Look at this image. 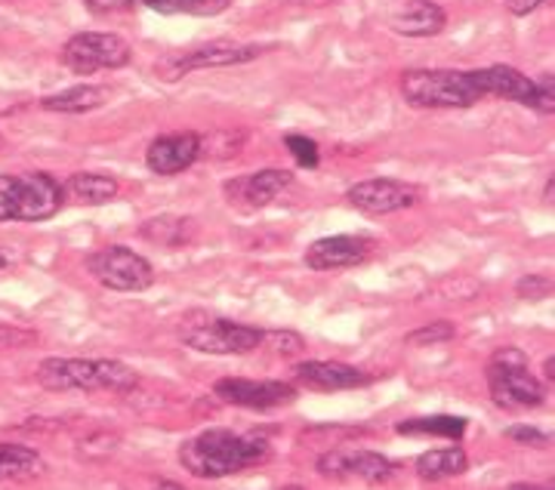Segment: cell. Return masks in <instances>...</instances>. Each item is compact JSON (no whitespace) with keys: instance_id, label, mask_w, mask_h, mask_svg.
<instances>
[{"instance_id":"cell-1","label":"cell","mask_w":555,"mask_h":490,"mask_svg":"<svg viewBox=\"0 0 555 490\" xmlns=\"http://www.w3.org/2000/svg\"><path fill=\"white\" fill-rule=\"evenodd\" d=\"M272 444L259 435H238L232 429H207L179 448V463L195 478H229L266 463Z\"/></svg>"},{"instance_id":"cell-2","label":"cell","mask_w":555,"mask_h":490,"mask_svg":"<svg viewBox=\"0 0 555 490\" xmlns=\"http://www.w3.org/2000/svg\"><path fill=\"white\" fill-rule=\"evenodd\" d=\"M38 383L50 392H133L139 376L112 358H47L38 364Z\"/></svg>"},{"instance_id":"cell-3","label":"cell","mask_w":555,"mask_h":490,"mask_svg":"<svg viewBox=\"0 0 555 490\" xmlns=\"http://www.w3.org/2000/svg\"><path fill=\"white\" fill-rule=\"evenodd\" d=\"M401 96L416 108H469L485 99V87L478 68H411L401 75Z\"/></svg>"},{"instance_id":"cell-4","label":"cell","mask_w":555,"mask_h":490,"mask_svg":"<svg viewBox=\"0 0 555 490\" xmlns=\"http://www.w3.org/2000/svg\"><path fill=\"white\" fill-rule=\"evenodd\" d=\"M177 336L182 346L204 354H247L262 346L266 331L210 312H189L179 321Z\"/></svg>"},{"instance_id":"cell-5","label":"cell","mask_w":555,"mask_h":490,"mask_svg":"<svg viewBox=\"0 0 555 490\" xmlns=\"http://www.w3.org/2000/svg\"><path fill=\"white\" fill-rule=\"evenodd\" d=\"M62 185L50 173L0 177V222H43L62 210Z\"/></svg>"},{"instance_id":"cell-6","label":"cell","mask_w":555,"mask_h":490,"mask_svg":"<svg viewBox=\"0 0 555 490\" xmlns=\"http://www.w3.org/2000/svg\"><path fill=\"white\" fill-rule=\"evenodd\" d=\"M488 389L496 408L503 411H521V408H537L543 404V386L534 373L528 371V358L513 346H503L491 354L488 361Z\"/></svg>"},{"instance_id":"cell-7","label":"cell","mask_w":555,"mask_h":490,"mask_svg":"<svg viewBox=\"0 0 555 490\" xmlns=\"http://www.w3.org/2000/svg\"><path fill=\"white\" fill-rule=\"evenodd\" d=\"M262 53H269V47L262 43H238V40H210V43H198L192 50H177L167 53L164 60L155 65V75L160 80H179L189 72L198 68H229V65H244V62L259 60Z\"/></svg>"},{"instance_id":"cell-8","label":"cell","mask_w":555,"mask_h":490,"mask_svg":"<svg viewBox=\"0 0 555 490\" xmlns=\"http://www.w3.org/2000/svg\"><path fill=\"white\" fill-rule=\"evenodd\" d=\"M87 272L96 278L102 287L120 291V294H139L155 284L152 262L124 244H112L87 256Z\"/></svg>"},{"instance_id":"cell-9","label":"cell","mask_w":555,"mask_h":490,"mask_svg":"<svg viewBox=\"0 0 555 490\" xmlns=\"http://www.w3.org/2000/svg\"><path fill=\"white\" fill-rule=\"evenodd\" d=\"M62 62L75 75H93L100 68H124L130 62V43L112 31H80L62 47Z\"/></svg>"},{"instance_id":"cell-10","label":"cell","mask_w":555,"mask_h":490,"mask_svg":"<svg viewBox=\"0 0 555 490\" xmlns=\"http://www.w3.org/2000/svg\"><path fill=\"white\" fill-rule=\"evenodd\" d=\"M214 395L225 404L250 408V411H275V408L297 401V389L291 383H281V379H238V376H229V379H219L214 386Z\"/></svg>"},{"instance_id":"cell-11","label":"cell","mask_w":555,"mask_h":490,"mask_svg":"<svg viewBox=\"0 0 555 490\" xmlns=\"http://www.w3.org/2000/svg\"><path fill=\"white\" fill-rule=\"evenodd\" d=\"M318 472L324 478H334V481H346V478H356L364 485H383L396 475V463L386 460L377 451H327L318 460Z\"/></svg>"},{"instance_id":"cell-12","label":"cell","mask_w":555,"mask_h":490,"mask_svg":"<svg viewBox=\"0 0 555 490\" xmlns=\"http://www.w3.org/2000/svg\"><path fill=\"white\" fill-rule=\"evenodd\" d=\"M346 197L361 214L386 216L414 207L416 197H420V189L411 185V182H398V179H367V182L352 185Z\"/></svg>"},{"instance_id":"cell-13","label":"cell","mask_w":555,"mask_h":490,"mask_svg":"<svg viewBox=\"0 0 555 490\" xmlns=\"http://www.w3.org/2000/svg\"><path fill=\"white\" fill-rule=\"evenodd\" d=\"M374 250V241L364 235H331L309 244L306 266L312 272H334V269H352L361 266Z\"/></svg>"},{"instance_id":"cell-14","label":"cell","mask_w":555,"mask_h":490,"mask_svg":"<svg viewBox=\"0 0 555 490\" xmlns=\"http://www.w3.org/2000/svg\"><path fill=\"white\" fill-rule=\"evenodd\" d=\"M291 182H294V177L287 170L269 167V170H257L250 177H238L232 179V182H225V195L241 210H259V207L272 204Z\"/></svg>"},{"instance_id":"cell-15","label":"cell","mask_w":555,"mask_h":490,"mask_svg":"<svg viewBox=\"0 0 555 490\" xmlns=\"http://www.w3.org/2000/svg\"><path fill=\"white\" fill-rule=\"evenodd\" d=\"M195 160H198V133H167L155 139L145 152L149 170L158 177H177Z\"/></svg>"},{"instance_id":"cell-16","label":"cell","mask_w":555,"mask_h":490,"mask_svg":"<svg viewBox=\"0 0 555 490\" xmlns=\"http://www.w3.org/2000/svg\"><path fill=\"white\" fill-rule=\"evenodd\" d=\"M294 376L299 386L315 389V392H343V389H361L371 383L367 373L352 364H339V361H302Z\"/></svg>"},{"instance_id":"cell-17","label":"cell","mask_w":555,"mask_h":490,"mask_svg":"<svg viewBox=\"0 0 555 490\" xmlns=\"http://www.w3.org/2000/svg\"><path fill=\"white\" fill-rule=\"evenodd\" d=\"M485 96H500L506 102H518L525 108H540V93H537V80L521 75L518 68L509 65H491V68H478Z\"/></svg>"},{"instance_id":"cell-18","label":"cell","mask_w":555,"mask_h":490,"mask_svg":"<svg viewBox=\"0 0 555 490\" xmlns=\"http://www.w3.org/2000/svg\"><path fill=\"white\" fill-rule=\"evenodd\" d=\"M389 25L396 35H404V38H436L448 25V13L433 0H404L392 13Z\"/></svg>"},{"instance_id":"cell-19","label":"cell","mask_w":555,"mask_h":490,"mask_svg":"<svg viewBox=\"0 0 555 490\" xmlns=\"http://www.w3.org/2000/svg\"><path fill=\"white\" fill-rule=\"evenodd\" d=\"M112 96L108 87H96V83H78V87H68L56 96L40 99V108L43 112H53V115H87V112H96Z\"/></svg>"},{"instance_id":"cell-20","label":"cell","mask_w":555,"mask_h":490,"mask_svg":"<svg viewBox=\"0 0 555 490\" xmlns=\"http://www.w3.org/2000/svg\"><path fill=\"white\" fill-rule=\"evenodd\" d=\"M118 179L108 177V173H87V170H80V173H72V177L65 179L62 195H68L78 204H108V201L118 197Z\"/></svg>"},{"instance_id":"cell-21","label":"cell","mask_w":555,"mask_h":490,"mask_svg":"<svg viewBox=\"0 0 555 490\" xmlns=\"http://www.w3.org/2000/svg\"><path fill=\"white\" fill-rule=\"evenodd\" d=\"M416 475L423 481H444V478H456L469 469V456L463 448H438V451H426L416 456Z\"/></svg>"},{"instance_id":"cell-22","label":"cell","mask_w":555,"mask_h":490,"mask_svg":"<svg viewBox=\"0 0 555 490\" xmlns=\"http://www.w3.org/2000/svg\"><path fill=\"white\" fill-rule=\"evenodd\" d=\"M139 232H142L145 241H152V244L173 247L177 250V247H185L195 237V219H185V216H155Z\"/></svg>"},{"instance_id":"cell-23","label":"cell","mask_w":555,"mask_h":490,"mask_svg":"<svg viewBox=\"0 0 555 490\" xmlns=\"http://www.w3.org/2000/svg\"><path fill=\"white\" fill-rule=\"evenodd\" d=\"M43 472V460L38 451L25 448V444H10L0 441V485L3 481H25Z\"/></svg>"},{"instance_id":"cell-24","label":"cell","mask_w":555,"mask_h":490,"mask_svg":"<svg viewBox=\"0 0 555 490\" xmlns=\"http://www.w3.org/2000/svg\"><path fill=\"white\" fill-rule=\"evenodd\" d=\"M469 429V423L463 416H416V420H404L398 423V435H436V438H448V441H460Z\"/></svg>"},{"instance_id":"cell-25","label":"cell","mask_w":555,"mask_h":490,"mask_svg":"<svg viewBox=\"0 0 555 490\" xmlns=\"http://www.w3.org/2000/svg\"><path fill=\"white\" fill-rule=\"evenodd\" d=\"M142 7L173 16V13H189V16H219L222 10H229L232 0H137Z\"/></svg>"},{"instance_id":"cell-26","label":"cell","mask_w":555,"mask_h":490,"mask_svg":"<svg viewBox=\"0 0 555 490\" xmlns=\"http://www.w3.org/2000/svg\"><path fill=\"white\" fill-rule=\"evenodd\" d=\"M244 145V133L238 130H214V133H204L198 137V160L201 157H210V160H229L235 157Z\"/></svg>"},{"instance_id":"cell-27","label":"cell","mask_w":555,"mask_h":490,"mask_svg":"<svg viewBox=\"0 0 555 490\" xmlns=\"http://www.w3.org/2000/svg\"><path fill=\"white\" fill-rule=\"evenodd\" d=\"M438 294L451 302H466V299H476L481 294V281L469 275H448L438 284Z\"/></svg>"},{"instance_id":"cell-28","label":"cell","mask_w":555,"mask_h":490,"mask_svg":"<svg viewBox=\"0 0 555 490\" xmlns=\"http://www.w3.org/2000/svg\"><path fill=\"white\" fill-rule=\"evenodd\" d=\"M454 324H448V321H433V324H426V327H420V331H411V334L404 336V343H408V346H438V343L454 339Z\"/></svg>"},{"instance_id":"cell-29","label":"cell","mask_w":555,"mask_h":490,"mask_svg":"<svg viewBox=\"0 0 555 490\" xmlns=\"http://www.w3.org/2000/svg\"><path fill=\"white\" fill-rule=\"evenodd\" d=\"M284 145H287V152L294 155V160H297L302 170H315L318 164H321L318 145L309 137H299V133H294V137H284Z\"/></svg>"},{"instance_id":"cell-30","label":"cell","mask_w":555,"mask_h":490,"mask_svg":"<svg viewBox=\"0 0 555 490\" xmlns=\"http://www.w3.org/2000/svg\"><path fill=\"white\" fill-rule=\"evenodd\" d=\"M262 343H275V352L278 354H299L302 349H306V339L299 334H294V331H275V334H266V339Z\"/></svg>"},{"instance_id":"cell-31","label":"cell","mask_w":555,"mask_h":490,"mask_svg":"<svg viewBox=\"0 0 555 490\" xmlns=\"http://www.w3.org/2000/svg\"><path fill=\"white\" fill-rule=\"evenodd\" d=\"M516 291L521 299H543V296L553 294V281L546 275H525L518 281Z\"/></svg>"},{"instance_id":"cell-32","label":"cell","mask_w":555,"mask_h":490,"mask_svg":"<svg viewBox=\"0 0 555 490\" xmlns=\"http://www.w3.org/2000/svg\"><path fill=\"white\" fill-rule=\"evenodd\" d=\"M506 438L516 441V444H525V448H546L550 444V435L540 429H531V426H509Z\"/></svg>"},{"instance_id":"cell-33","label":"cell","mask_w":555,"mask_h":490,"mask_svg":"<svg viewBox=\"0 0 555 490\" xmlns=\"http://www.w3.org/2000/svg\"><path fill=\"white\" fill-rule=\"evenodd\" d=\"M83 3L93 16H118V13H127L137 0H83Z\"/></svg>"},{"instance_id":"cell-34","label":"cell","mask_w":555,"mask_h":490,"mask_svg":"<svg viewBox=\"0 0 555 490\" xmlns=\"http://www.w3.org/2000/svg\"><path fill=\"white\" fill-rule=\"evenodd\" d=\"M28 343H35V334L31 331H20V327H7V324H0V349H20V346H28Z\"/></svg>"},{"instance_id":"cell-35","label":"cell","mask_w":555,"mask_h":490,"mask_svg":"<svg viewBox=\"0 0 555 490\" xmlns=\"http://www.w3.org/2000/svg\"><path fill=\"white\" fill-rule=\"evenodd\" d=\"M537 93H540V108H537V112H543V115H553L555 112V78L553 75H543V78L537 80Z\"/></svg>"},{"instance_id":"cell-36","label":"cell","mask_w":555,"mask_h":490,"mask_svg":"<svg viewBox=\"0 0 555 490\" xmlns=\"http://www.w3.org/2000/svg\"><path fill=\"white\" fill-rule=\"evenodd\" d=\"M540 3H546V0H506L513 16H528V13H534Z\"/></svg>"},{"instance_id":"cell-37","label":"cell","mask_w":555,"mask_h":490,"mask_svg":"<svg viewBox=\"0 0 555 490\" xmlns=\"http://www.w3.org/2000/svg\"><path fill=\"white\" fill-rule=\"evenodd\" d=\"M16 269V254H10L7 247H0V278L10 275Z\"/></svg>"},{"instance_id":"cell-38","label":"cell","mask_w":555,"mask_h":490,"mask_svg":"<svg viewBox=\"0 0 555 490\" xmlns=\"http://www.w3.org/2000/svg\"><path fill=\"white\" fill-rule=\"evenodd\" d=\"M22 105L20 96H7V93H0V115H10V112H16Z\"/></svg>"},{"instance_id":"cell-39","label":"cell","mask_w":555,"mask_h":490,"mask_svg":"<svg viewBox=\"0 0 555 490\" xmlns=\"http://www.w3.org/2000/svg\"><path fill=\"white\" fill-rule=\"evenodd\" d=\"M149 490H185L182 485H177V481H155Z\"/></svg>"},{"instance_id":"cell-40","label":"cell","mask_w":555,"mask_h":490,"mask_svg":"<svg viewBox=\"0 0 555 490\" xmlns=\"http://www.w3.org/2000/svg\"><path fill=\"white\" fill-rule=\"evenodd\" d=\"M543 373H546V379L553 383V379H555V361H553V358H546V364H543Z\"/></svg>"},{"instance_id":"cell-41","label":"cell","mask_w":555,"mask_h":490,"mask_svg":"<svg viewBox=\"0 0 555 490\" xmlns=\"http://www.w3.org/2000/svg\"><path fill=\"white\" fill-rule=\"evenodd\" d=\"M509 490H546V488H537V485H509Z\"/></svg>"},{"instance_id":"cell-42","label":"cell","mask_w":555,"mask_h":490,"mask_svg":"<svg viewBox=\"0 0 555 490\" xmlns=\"http://www.w3.org/2000/svg\"><path fill=\"white\" fill-rule=\"evenodd\" d=\"M281 490H306V488H297V485H291V488H281Z\"/></svg>"},{"instance_id":"cell-43","label":"cell","mask_w":555,"mask_h":490,"mask_svg":"<svg viewBox=\"0 0 555 490\" xmlns=\"http://www.w3.org/2000/svg\"><path fill=\"white\" fill-rule=\"evenodd\" d=\"M0 149H3V137H0Z\"/></svg>"}]
</instances>
